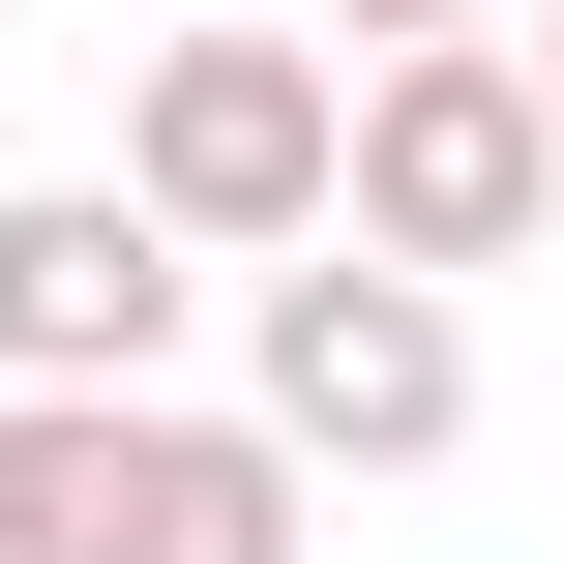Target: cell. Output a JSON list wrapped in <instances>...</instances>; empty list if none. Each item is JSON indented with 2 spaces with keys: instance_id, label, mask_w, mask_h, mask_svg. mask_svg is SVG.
I'll use <instances>...</instances> for the list:
<instances>
[{
  "instance_id": "6da1fadb",
  "label": "cell",
  "mask_w": 564,
  "mask_h": 564,
  "mask_svg": "<svg viewBox=\"0 0 564 564\" xmlns=\"http://www.w3.org/2000/svg\"><path fill=\"white\" fill-rule=\"evenodd\" d=\"M119 178L208 238V268H327L357 238V30H149V89H119Z\"/></svg>"
},
{
  "instance_id": "7a4b0ae2",
  "label": "cell",
  "mask_w": 564,
  "mask_h": 564,
  "mask_svg": "<svg viewBox=\"0 0 564 564\" xmlns=\"http://www.w3.org/2000/svg\"><path fill=\"white\" fill-rule=\"evenodd\" d=\"M238 416H268L297 476H446V446H476V297L387 268V238L238 268Z\"/></svg>"
},
{
  "instance_id": "3957f363",
  "label": "cell",
  "mask_w": 564,
  "mask_h": 564,
  "mask_svg": "<svg viewBox=\"0 0 564 564\" xmlns=\"http://www.w3.org/2000/svg\"><path fill=\"white\" fill-rule=\"evenodd\" d=\"M357 238H387V268H446V297L564 238V89H535V30L357 59Z\"/></svg>"
},
{
  "instance_id": "277c9868",
  "label": "cell",
  "mask_w": 564,
  "mask_h": 564,
  "mask_svg": "<svg viewBox=\"0 0 564 564\" xmlns=\"http://www.w3.org/2000/svg\"><path fill=\"white\" fill-rule=\"evenodd\" d=\"M178 327H208V238H178L149 178H30V208H0V387L149 416V387H178Z\"/></svg>"
},
{
  "instance_id": "5b68a950",
  "label": "cell",
  "mask_w": 564,
  "mask_h": 564,
  "mask_svg": "<svg viewBox=\"0 0 564 564\" xmlns=\"http://www.w3.org/2000/svg\"><path fill=\"white\" fill-rule=\"evenodd\" d=\"M119 564H327V476H297L268 416L149 387V416H119Z\"/></svg>"
},
{
  "instance_id": "8992f818",
  "label": "cell",
  "mask_w": 564,
  "mask_h": 564,
  "mask_svg": "<svg viewBox=\"0 0 564 564\" xmlns=\"http://www.w3.org/2000/svg\"><path fill=\"white\" fill-rule=\"evenodd\" d=\"M0 564H119V416L0 387Z\"/></svg>"
},
{
  "instance_id": "52a82bcc",
  "label": "cell",
  "mask_w": 564,
  "mask_h": 564,
  "mask_svg": "<svg viewBox=\"0 0 564 564\" xmlns=\"http://www.w3.org/2000/svg\"><path fill=\"white\" fill-rule=\"evenodd\" d=\"M357 59H446V30H535V0H327Z\"/></svg>"
},
{
  "instance_id": "ba28073f",
  "label": "cell",
  "mask_w": 564,
  "mask_h": 564,
  "mask_svg": "<svg viewBox=\"0 0 564 564\" xmlns=\"http://www.w3.org/2000/svg\"><path fill=\"white\" fill-rule=\"evenodd\" d=\"M149 30H238V0H149Z\"/></svg>"
},
{
  "instance_id": "9c48e42d",
  "label": "cell",
  "mask_w": 564,
  "mask_h": 564,
  "mask_svg": "<svg viewBox=\"0 0 564 564\" xmlns=\"http://www.w3.org/2000/svg\"><path fill=\"white\" fill-rule=\"evenodd\" d=\"M535 89H564V0H535Z\"/></svg>"
}]
</instances>
